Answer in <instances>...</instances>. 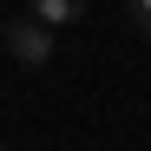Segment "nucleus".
Here are the masks:
<instances>
[{"instance_id": "obj_1", "label": "nucleus", "mask_w": 151, "mask_h": 151, "mask_svg": "<svg viewBox=\"0 0 151 151\" xmlns=\"http://www.w3.org/2000/svg\"><path fill=\"white\" fill-rule=\"evenodd\" d=\"M0 40H7V53H13L20 66H46V59H53V27H46V20H33V13L7 20V27H0Z\"/></svg>"}, {"instance_id": "obj_2", "label": "nucleus", "mask_w": 151, "mask_h": 151, "mask_svg": "<svg viewBox=\"0 0 151 151\" xmlns=\"http://www.w3.org/2000/svg\"><path fill=\"white\" fill-rule=\"evenodd\" d=\"M27 13H33V20H46V27L59 33V27H72V20L86 13V0H27Z\"/></svg>"}, {"instance_id": "obj_3", "label": "nucleus", "mask_w": 151, "mask_h": 151, "mask_svg": "<svg viewBox=\"0 0 151 151\" xmlns=\"http://www.w3.org/2000/svg\"><path fill=\"white\" fill-rule=\"evenodd\" d=\"M132 27H138V33H151V0H132Z\"/></svg>"}]
</instances>
